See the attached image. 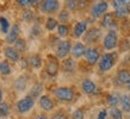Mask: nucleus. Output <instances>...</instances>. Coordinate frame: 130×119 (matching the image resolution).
Listing matches in <instances>:
<instances>
[{
    "label": "nucleus",
    "mask_w": 130,
    "mask_h": 119,
    "mask_svg": "<svg viewBox=\"0 0 130 119\" xmlns=\"http://www.w3.org/2000/svg\"><path fill=\"white\" fill-rule=\"evenodd\" d=\"M38 104H40V107L45 112H51L54 110V107H55V103H54V100L51 99L49 95L44 94L42 95L38 100Z\"/></svg>",
    "instance_id": "ddd939ff"
},
{
    "label": "nucleus",
    "mask_w": 130,
    "mask_h": 119,
    "mask_svg": "<svg viewBox=\"0 0 130 119\" xmlns=\"http://www.w3.org/2000/svg\"><path fill=\"white\" fill-rule=\"evenodd\" d=\"M19 32H20V26L18 24H13L11 26V30L8 32L7 35H6V43L8 44H14L17 42V39L19 38Z\"/></svg>",
    "instance_id": "2eb2a0df"
},
{
    "label": "nucleus",
    "mask_w": 130,
    "mask_h": 119,
    "mask_svg": "<svg viewBox=\"0 0 130 119\" xmlns=\"http://www.w3.org/2000/svg\"><path fill=\"white\" fill-rule=\"evenodd\" d=\"M109 114H110L111 119H123V111L121 108H117V107L111 108Z\"/></svg>",
    "instance_id": "c756f323"
},
{
    "label": "nucleus",
    "mask_w": 130,
    "mask_h": 119,
    "mask_svg": "<svg viewBox=\"0 0 130 119\" xmlns=\"http://www.w3.org/2000/svg\"><path fill=\"white\" fill-rule=\"evenodd\" d=\"M0 74L1 75H10L11 74V67H10L8 61L0 62Z\"/></svg>",
    "instance_id": "c85d7f7f"
},
{
    "label": "nucleus",
    "mask_w": 130,
    "mask_h": 119,
    "mask_svg": "<svg viewBox=\"0 0 130 119\" xmlns=\"http://www.w3.org/2000/svg\"><path fill=\"white\" fill-rule=\"evenodd\" d=\"M14 49H16L17 51H25V49H26V42L24 38H18L17 42L14 43Z\"/></svg>",
    "instance_id": "473e14b6"
},
{
    "label": "nucleus",
    "mask_w": 130,
    "mask_h": 119,
    "mask_svg": "<svg viewBox=\"0 0 130 119\" xmlns=\"http://www.w3.org/2000/svg\"><path fill=\"white\" fill-rule=\"evenodd\" d=\"M50 119H69L68 114L64 111L60 110V111H56L53 113V115L50 117Z\"/></svg>",
    "instance_id": "c9c22d12"
},
{
    "label": "nucleus",
    "mask_w": 130,
    "mask_h": 119,
    "mask_svg": "<svg viewBox=\"0 0 130 119\" xmlns=\"http://www.w3.org/2000/svg\"><path fill=\"white\" fill-rule=\"evenodd\" d=\"M112 7L115 10H119V8H123V7H129L130 6V1H126V0H113L112 3Z\"/></svg>",
    "instance_id": "cd10ccee"
},
{
    "label": "nucleus",
    "mask_w": 130,
    "mask_h": 119,
    "mask_svg": "<svg viewBox=\"0 0 130 119\" xmlns=\"http://www.w3.org/2000/svg\"><path fill=\"white\" fill-rule=\"evenodd\" d=\"M10 114V106L6 103H0V118L3 117H7Z\"/></svg>",
    "instance_id": "72a5a7b5"
},
{
    "label": "nucleus",
    "mask_w": 130,
    "mask_h": 119,
    "mask_svg": "<svg viewBox=\"0 0 130 119\" xmlns=\"http://www.w3.org/2000/svg\"><path fill=\"white\" fill-rule=\"evenodd\" d=\"M115 82L118 86L125 87L130 91V71L128 69H119L116 74Z\"/></svg>",
    "instance_id": "1a4fd4ad"
},
{
    "label": "nucleus",
    "mask_w": 130,
    "mask_h": 119,
    "mask_svg": "<svg viewBox=\"0 0 130 119\" xmlns=\"http://www.w3.org/2000/svg\"><path fill=\"white\" fill-rule=\"evenodd\" d=\"M75 69V61L73 58H64L62 62V70L63 71H72Z\"/></svg>",
    "instance_id": "393cba45"
},
{
    "label": "nucleus",
    "mask_w": 130,
    "mask_h": 119,
    "mask_svg": "<svg viewBox=\"0 0 130 119\" xmlns=\"http://www.w3.org/2000/svg\"><path fill=\"white\" fill-rule=\"evenodd\" d=\"M42 92H43V86L42 85H40V83H36V85H34L31 87V89H30V93H29V95L31 96L32 99H36V98H41L42 96Z\"/></svg>",
    "instance_id": "4be33fe9"
},
{
    "label": "nucleus",
    "mask_w": 130,
    "mask_h": 119,
    "mask_svg": "<svg viewBox=\"0 0 130 119\" xmlns=\"http://www.w3.org/2000/svg\"><path fill=\"white\" fill-rule=\"evenodd\" d=\"M69 19H71V12L68 10H62V11L59 12V20L62 24L67 23Z\"/></svg>",
    "instance_id": "7c9ffc66"
},
{
    "label": "nucleus",
    "mask_w": 130,
    "mask_h": 119,
    "mask_svg": "<svg viewBox=\"0 0 130 119\" xmlns=\"http://www.w3.org/2000/svg\"><path fill=\"white\" fill-rule=\"evenodd\" d=\"M37 3L38 1H35V0H18L17 1V4L22 6V7H24V6H32V5L37 4Z\"/></svg>",
    "instance_id": "4c0bfd02"
},
{
    "label": "nucleus",
    "mask_w": 130,
    "mask_h": 119,
    "mask_svg": "<svg viewBox=\"0 0 130 119\" xmlns=\"http://www.w3.org/2000/svg\"><path fill=\"white\" fill-rule=\"evenodd\" d=\"M129 119H130V113H129Z\"/></svg>",
    "instance_id": "37998d69"
},
{
    "label": "nucleus",
    "mask_w": 130,
    "mask_h": 119,
    "mask_svg": "<svg viewBox=\"0 0 130 119\" xmlns=\"http://www.w3.org/2000/svg\"><path fill=\"white\" fill-rule=\"evenodd\" d=\"M109 10V3L107 1H98L91 8V16L93 18H103Z\"/></svg>",
    "instance_id": "0eeeda50"
},
{
    "label": "nucleus",
    "mask_w": 130,
    "mask_h": 119,
    "mask_svg": "<svg viewBox=\"0 0 130 119\" xmlns=\"http://www.w3.org/2000/svg\"><path fill=\"white\" fill-rule=\"evenodd\" d=\"M117 57H118L117 52H105V54H103L98 62L99 70L102 73H106V71L111 70L112 67L116 64Z\"/></svg>",
    "instance_id": "f257e3e1"
},
{
    "label": "nucleus",
    "mask_w": 130,
    "mask_h": 119,
    "mask_svg": "<svg viewBox=\"0 0 130 119\" xmlns=\"http://www.w3.org/2000/svg\"><path fill=\"white\" fill-rule=\"evenodd\" d=\"M100 36H102V31H100V29H98V28H90L86 31V33L84 35V41H85L86 43H90V44L97 43L98 39L100 38Z\"/></svg>",
    "instance_id": "9b49d317"
},
{
    "label": "nucleus",
    "mask_w": 130,
    "mask_h": 119,
    "mask_svg": "<svg viewBox=\"0 0 130 119\" xmlns=\"http://www.w3.org/2000/svg\"><path fill=\"white\" fill-rule=\"evenodd\" d=\"M10 30H11V25L8 23V20L5 17H0V32L7 35Z\"/></svg>",
    "instance_id": "a878e982"
},
{
    "label": "nucleus",
    "mask_w": 130,
    "mask_h": 119,
    "mask_svg": "<svg viewBox=\"0 0 130 119\" xmlns=\"http://www.w3.org/2000/svg\"><path fill=\"white\" fill-rule=\"evenodd\" d=\"M85 58H86L87 63L91 66H94L95 63H98L100 59V55H99V50L95 48H87L86 54H85Z\"/></svg>",
    "instance_id": "f8f14e48"
},
{
    "label": "nucleus",
    "mask_w": 130,
    "mask_h": 119,
    "mask_svg": "<svg viewBox=\"0 0 130 119\" xmlns=\"http://www.w3.org/2000/svg\"><path fill=\"white\" fill-rule=\"evenodd\" d=\"M35 106V99H32L30 95H26L22 99H19L16 104V108L17 112L19 114H25L28 113L29 111H31L32 108Z\"/></svg>",
    "instance_id": "7ed1b4c3"
},
{
    "label": "nucleus",
    "mask_w": 130,
    "mask_h": 119,
    "mask_svg": "<svg viewBox=\"0 0 130 119\" xmlns=\"http://www.w3.org/2000/svg\"><path fill=\"white\" fill-rule=\"evenodd\" d=\"M3 99H4V93H3L1 88H0V103H3Z\"/></svg>",
    "instance_id": "79ce46f5"
},
{
    "label": "nucleus",
    "mask_w": 130,
    "mask_h": 119,
    "mask_svg": "<svg viewBox=\"0 0 130 119\" xmlns=\"http://www.w3.org/2000/svg\"><path fill=\"white\" fill-rule=\"evenodd\" d=\"M86 49L87 48L85 47V44L81 43V42H76V43L72 47V56L73 58H81L83 56H85L86 54Z\"/></svg>",
    "instance_id": "f3484780"
},
{
    "label": "nucleus",
    "mask_w": 130,
    "mask_h": 119,
    "mask_svg": "<svg viewBox=\"0 0 130 119\" xmlns=\"http://www.w3.org/2000/svg\"><path fill=\"white\" fill-rule=\"evenodd\" d=\"M72 43L71 41H60L57 45H56V52H55V56L57 58H66L68 56V54L72 51Z\"/></svg>",
    "instance_id": "423d86ee"
},
{
    "label": "nucleus",
    "mask_w": 130,
    "mask_h": 119,
    "mask_svg": "<svg viewBox=\"0 0 130 119\" xmlns=\"http://www.w3.org/2000/svg\"><path fill=\"white\" fill-rule=\"evenodd\" d=\"M121 108L123 112H129L130 113V94H123L121 96Z\"/></svg>",
    "instance_id": "5701e85b"
},
{
    "label": "nucleus",
    "mask_w": 130,
    "mask_h": 119,
    "mask_svg": "<svg viewBox=\"0 0 130 119\" xmlns=\"http://www.w3.org/2000/svg\"><path fill=\"white\" fill-rule=\"evenodd\" d=\"M103 47L107 51L113 50V49H116L118 47V35H117V31H115V30L107 31V33L105 35L104 39H103Z\"/></svg>",
    "instance_id": "20e7f679"
},
{
    "label": "nucleus",
    "mask_w": 130,
    "mask_h": 119,
    "mask_svg": "<svg viewBox=\"0 0 130 119\" xmlns=\"http://www.w3.org/2000/svg\"><path fill=\"white\" fill-rule=\"evenodd\" d=\"M121 96H122V95H119L118 93H116V92L107 94V96H106L107 105L110 107H112V108H113V107H117V105L121 103Z\"/></svg>",
    "instance_id": "412c9836"
},
{
    "label": "nucleus",
    "mask_w": 130,
    "mask_h": 119,
    "mask_svg": "<svg viewBox=\"0 0 130 119\" xmlns=\"http://www.w3.org/2000/svg\"><path fill=\"white\" fill-rule=\"evenodd\" d=\"M28 86V79H26V76L24 75H20L18 76L16 80H14V83H13V87L14 89L18 92H23L25 88Z\"/></svg>",
    "instance_id": "aec40b11"
},
{
    "label": "nucleus",
    "mask_w": 130,
    "mask_h": 119,
    "mask_svg": "<svg viewBox=\"0 0 130 119\" xmlns=\"http://www.w3.org/2000/svg\"><path fill=\"white\" fill-rule=\"evenodd\" d=\"M59 25H60L59 22H57L55 18H53V17H49V18H47V20H45V29H47L48 31H54V30H56Z\"/></svg>",
    "instance_id": "b1692460"
},
{
    "label": "nucleus",
    "mask_w": 130,
    "mask_h": 119,
    "mask_svg": "<svg viewBox=\"0 0 130 119\" xmlns=\"http://www.w3.org/2000/svg\"><path fill=\"white\" fill-rule=\"evenodd\" d=\"M34 119H49V118H48V117H47L45 114H44V113H40V114L36 115V117H35Z\"/></svg>",
    "instance_id": "a19ab883"
},
{
    "label": "nucleus",
    "mask_w": 130,
    "mask_h": 119,
    "mask_svg": "<svg viewBox=\"0 0 130 119\" xmlns=\"http://www.w3.org/2000/svg\"><path fill=\"white\" fill-rule=\"evenodd\" d=\"M81 91L86 95H95L99 92V88L93 80L84 79L81 82Z\"/></svg>",
    "instance_id": "9d476101"
},
{
    "label": "nucleus",
    "mask_w": 130,
    "mask_h": 119,
    "mask_svg": "<svg viewBox=\"0 0 130 119\" xmlns=\"http://www.w3.org/2000/svg\"><path fill=\"white\" fill-rule=\"evenodd\" d=\"M28 64L34 69H40L43 66V59H42V57L40 55L32 54V55H30L28 57Z\"/></svg>",
    "instance_id": "6ab92c4d"
},
{
    "label": "nucleus",
    "mask_w": 130,
    "mask_h": 119,
    "mask_svg": "<svg viewBox=\"0 0 130 119\" xmlns=\"http://www.w3.org/2000/svg\"><path fill=\"white\" fill-rule=\"evenodd\" d=\"M88 25H87V22L86 20H80V22H76L74 25V28H73V36H74L75 38H80V37H83L86 31L88 30Z\"/></svg>",
    "instance_id": "dca6fc26"
},
{
    "label": "nucleus",
    "mask_w": 130,
    "mask_h": 119,
    "mask_svg": "<svg viewBox=\"0 0 130 119\" xmlns=\"http://www.w3.org/2000/svg\"><path fill=\"white\" fill-rule=\"evenodd\" d=\"M54 95L55 98L61 103H72L75 98V92L72 87H57L54 89Z\"/></svg>",
    "instance_id": "f03ea898"
},
{
    "label": "nucleus",
    "mask_w": 130,
    "mask_h": 119,
    "mask_svg": "<svg viewBox=\"0 0 130 119\" xmlns=\"http://www.w3.org/2000/svg\"><path fill=\"white\" fill-rule=\"evenodd\" d=\"M71 119H85V111L83 108H76L72 113Z\"/></svg>",
    "instance_id": "f704fd0d"
},
{
    "label": "nucleus",
    "mask_w": 130,
    "mask_h": 119,
    "mask_svg": "<svg viewBox=\"0 0 130 119\" xmlns=\"http://www.w3.org/2000/svg\"><path fill=\"white\" fill-rule=\"evenodd\" d=\"M61 4L57 0H44L41 3V11L47 14H54L56 12H59Z\"/></svg>",
    "instance_id": "6e6552de"
},
{
    "label": "nucleus",
    "mask_w": 130,
    "mask_h": 119,
    "mask_svg": "<svg viewBox=\"0 0 130 119\" xmlns=\"http://www.w3.org/2000/svg\"><path fill=\"white\" fill-rule=\"evenodd\" d=\"M102 26L103 28L107 29L109 31L110 30H115L117 28V23L115 20V14L113 13H106L105 16L102 18Z\"/></svg>",
    "instance_id": "4468645a"
},
{
    "label": "nucleus",
    "mask_w": 130,
    "mask_h": 119,
    "mask_svg": "<svg viewBox=\"0 0 130 119\" xmlns=\"http://www.w3.org/2000/svg\"><path fill=\"white\" fill-rule=\"evenodd\" d=\"M60 70L59 58L56 56H48V59L45 62V73L49 76H56Z\"/></svg>",
    "instance_id": "39448f33"
},
{
    "label": "nucleus",
    "mask_w": 130,
    "mask_h": 119,
    "mask_svg": "<svg viewBox=\"0 0 130 119\" xmlns=\"http://www.w3.org/2000/svg\"><path fill=\"white\" fill-rule=\"evenodd\" d=\"M107 114H109V112H107L106 108H103L99 111V113L97 114V119H106L107 118Z\"/></svg>",
    "instance_id": "ea45409f"
},
{
    "label": "nucleus",
    "mask_w": 130,
    "mask_h": 119,
    "mask_svg": "<svg viewBox=\"0 0 130 119\" xmlns=\"http://www.w3.org/2000/svg\"><path fill=\"white\" fill-rule=\"evenodd\" d=\"M30 35H31V37H38V36L41 35V29H40V26H38V25H35V26L31 29Z\"/></svg>",
    "instance_id": "58836bf2"
},
{
    "label": "nucleus",
    "mask_w": 130,
    "mask_h": 119,
    "mask_svg": "<svg viewBox=\"0 0 130 119\" xmlns=\"http://www.w3.org/2000/svg\"><path fill=\"white\" fill-rule=\"evenodd\" d=\"M34 19H35V13L30 8H28V10H25L23 12V20L25 23H31Z\"/></svg>",
    "instance_id": "2f4dec72"
},
{
    "label": "nucleus",
    "mask_w": 130,
    "mask_h": 119,
    "mask_svg": "<svg viewBox=\"0 0 130 119\" xmlns=\"http://www.w3.org/2000/svg\"><path fill=\"white\" fill-rule=\"evenodd\" d=\"M78 7H79V1H74V0L66 1V10H68V11H74Z\"/></svg>",
    "instance_id": "e433bc0d"
},
{
    "label": "nucleus",
    "mask_w": 130,
    "mask_h": 119,
    "mask_svg": "<svg viewBox=\"0 0 130 119\" xmlns=\"http://www.w3.org/2000/svg\"><path fill=\"white\" fill-rule=\"evenodd\" d=\"M4 55L8 61L14 62V63L20 59V54L14 49V47H11V45H8V47H6L4 49Z\"/></svg>",
    "instance_id": "a211bd4d"
},
{
    "label": "nucleus",
    "mask_w": 130,
    "mask_h": 119,
    "mask_svg": "<svg viewBox=\"0 0 130 119\" xmlns=\"http://www.w3.org/2000/svg\"><path fill=\"white\" fill-rule=\"evenodd\" d=\"M56 31H57V36L59 37L64 38V37H67L69 35V26L67 24H60L57 26V29H56Z\"/></svg>",
    "instance_id": "bb28decb"
}]
</instances>
